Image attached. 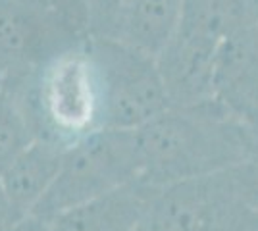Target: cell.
Segmentation results:
<instances>
[{"label":"cell","instance_id":"cell-1","mask_svg":"<svg viewBox=\"0 0 258 231\" xmlns=\"http://www.w3.org/2000/svg\"><path fill=\"white\" fill-rule=\"evenodd\" d=\"M135 144L139 181L156 189L248 162L245 129L218 99L170 106L135 129Z\"/></svg>","mask_w":258,"mask_h":231},{"label":"cell","instance_id":"cell-2","mask_svg":"<svg viewBox=\"0 0 258 231\" xmlns=\"http://www.w3.org/2000/svg\"><path fill=\"white\" fill-rule=\"evenodd\" d=\"M87 41L52 56L22 79L4 83L37 139L66 148L102 129L100 83Z\"/></svg>","mask_w":258,"mask_h":231},{"label":"cell","instance_id":"cell-3","mask_svg":"<svg viewBox=\"0 0 258 231\" xmlns=\"http://www.w3.org/2000/svg\"><path fill=\"white\" fill-rule=\"evenodd\" d=\"M133 181H139L135 131L97 129L66 146L52 187L33 214L48 220Z\"/></svg>","mask_w":258,"mask_h":231},{"label":"cell","instance_id":"cell-4","mask_svg":"<svg viewBox=\"0 0 258 231\" xmlns=\"http://www.w3.org/2000/svg\"><path fill=\"white\" fill-rule=\"evenodd\" d=\"M87 46L100 83L102 129L135 131L170 108L156 58L104 37H89Z\"/></svg>","mask_w":258,"mask_h":231},{"label":"cell","instance_id":"cell-5","mask_svg":"<svg viewBox=\"0 0 258 231\" xmlns=\"http://www.w3.org/2000/svg\"><path fill=\"white\" fill-rule=\"evenodd\" d=\"M248 206L239 198L229 170L193 177L152 197L141 231H241Z\"/></svg>","mask_w":258,"mask_h":231},{"label":"cell","instance_id":"cell-6","mask_svg":"<svg viewBox=\"0 0 258 231\" xmlns=\"http://www.w3.org/2000/svg\"><path fill=\"white\" fill-rule=\"evenodd\" d=\"M91 35L68 18L33 0H0V67L4 83H12L33 69L85 43Z\"/></svg>","mask_w":258,"mask_h":231},{"label":"cell","instance_id":"cell-7","mask_svg":"<svg viewBox=\"0 0 258 231\" xmlns=\"http://www.w3.org/2000/svg\"><path fill=\"white\" fill-rule=\"evenodd\" d=\"M224 41L179 23L156 56L170 106L189 108L216 99V64Z\"/></svg>","mask_w":258,"mask_h":231},{"label":"cell","instance_id":"cell-8","mask_svg":"<svg viewBox=\"0 0 258 231\" xmlns=\"http://www.w3.org/2000/svg\"><path fill=\"white\" fill-rule=\"evenodd\" d=\"M216 99L243 125L248 162L258 164V31L250 18L220 48Z\"/></svg>","mask_w":258,"mask_h":231},{"label":"cell","instance_id":"cell-9","mask_svg":"<svg viewBox=\"0 0 258 231\" xmlns=\"http://www.w3.org/2000/svg\"><path fill=\"white\" fill-rule=\"evenodd\" d=\"M185 0H116L98 20L91 37H104L152 58L177 31Z\"/></svg>","mask_w":258,"mask_h":231},{"label":"cell","instance_id":"cell-10","mask_svg":"<svg viewBox=\"0 0 258 231\" xmlns=\"http://www.w3.org/2000/svg\"><path fill=\"white\" fill-rule=\"evenodd\" d=\"M156 187L133 181L48 218L50 231H135L149 210Z\"/></svg>","mask_w":258,"mask_h":231},{"label":"cell","instance_id":"cell-11","mask_svg":"<svg viewBox=\"0 0 258 231\" xmlns=\"http://www.w3.org/2000/svg\"><path fill=\"white\" fill-rule=\"evenodd\" d=\"M64 150V146L52 141L35 139L0 172L4 191L18 220L33 214L52 187Z\"/></svg>","mask_w":258,"mask_h":231},{"label":"cell","instance_id":"cell-12","mask_svg":"<svg viewBox=\"0 0 258 231\" xmlns=\"http://www.w3.org/2000/svg\"><path fill=\"white\" fill-rule=\"evenodd\" d=\"M29 121L14 93L0 89V172L35 141Z\"/></svg>","mask_w":258,"mask_h":231},{"label":"cell","instance_id":"cell-13","mask_svg":"<svg viewBox=\"0 0 258 231\" xmlns=\"http://www.w3.org/2000/svg\"><path fill=\"white\" fill-rule=\"evenodd\" d=\"M229 176L233 181L239 198L248 208L258 212V164L256 162H243L229 168Z\"/></svg>","mask_w":258,"mask_h":231},{"label":"cell","instance_id":"cell-14","mask_svg":"<svg viewBox=\"0 0 258 231\" xmlns=\"http://www.w3.org/2000/svg\"><path fill=\"white\" fill-rule=\"evenodd\" d=\"M33 2L64 16L70 22L83 27L87 33L91 35V29H89V2L87 0H33Z\"/></svg>","mask_w":258,"mask_h":231},{"label":"cell","instance_id":"cell-15","mask_svg":"<svg viewBox=\"0 0 258 231\" xmlns=\"http://www.w3.org/2000/svg\"><path fill=\"white\" fill-rule=\"evenodd\" d=\"M0 231H50L48 229V220L41 218L37 214H29V216H23L20 220L12 221L10 225H6L4 229Z\"/></svg>","mask_w":258,"mask_h":231},{"label":"cell","instance_id":"cell-16","mask_svg":"<svg viewBox=\"0 0 258 231\" xmlns=\"http://www.w3.org/2000/svg\"><path fill=\"white\" fill-rule=\"evenodd\" d=\"M87 2H89V29H93V25L112 8L116 0H87Z\"/></svg>","mask_w":258,"mask_h":231},{"label":"cell","instance_id":"cell-17","mask_svg":"<svg viewBox=\"0 0 258 231\" xmlns=\"http://www.w3.org/2000/svg\"><path fill=\"white\" fill-rule=\"evenodd\" d=\"M18 218L14 216V210H12V204L8 200V195L4 191V185H2V179H0V229H4L6 225H10L12 221H16Z\"/></svg>","mask_w":258,"mask_h":231},{"label":"cell","instance_id":"cell-18","mask_svg":"<svg viewBox=\"0 0 258 231\" xmlns=\"http://www.w3.org/2000/svg\"><path fill=\"white\" fill-rule=\"evenodd\" d=\"M241 231H258V212L252 208H248L245 221L241 225Z\"/></svg>","mask_w":258,"mask_h":231},{"label":"cell","instance_id":"cell-19","mask_svg":"<svg viewBox=\"0 0 258 231\" xmlns=\"http://www.w3.org/2000/svg\"><path fill=\"white\" fill-rule=\"evenodd\" d=\"M4 87V73H2V67H0V89Z\"/></svg>","mask_w":258,"mask_h":231},{"label":"cell","instance_id":"cell-20","mask_svg":"<svg viewBox=\"0 0 258 231\" xmlns=\"http://www.w3.org/2000/svg\"><path fill=\"white\" fill-rule=\"evenodd\" d=\"M135 231H141V229H139V227H137V229H135Z\"/></svg>","mask_w":258,"mask_h":231}]
</instances>
